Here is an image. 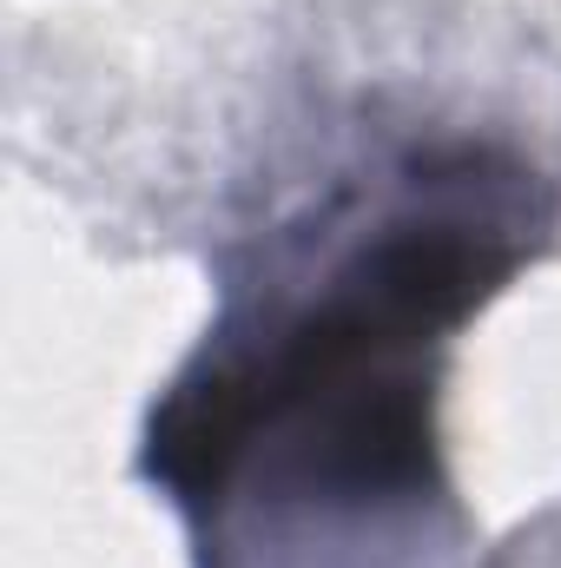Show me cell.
Masks as SVG:
<instances>
[{
    "instance_id": "1",
    "label": "cell",
    "mask_w": 561,
    "mask_h": 568,
    "mask_svg": "<svg viewBox=\"0 0 561 568\" xmlns=\"http://www.w3.org/2000/svg\"><path fill=\"white\" fill-rule=\"evenodd\" d=\"M549 225V185L482 140H397L272 219L145 424L198 568L456 562L442 364Z\"/></svg>"
}]
</instances>
